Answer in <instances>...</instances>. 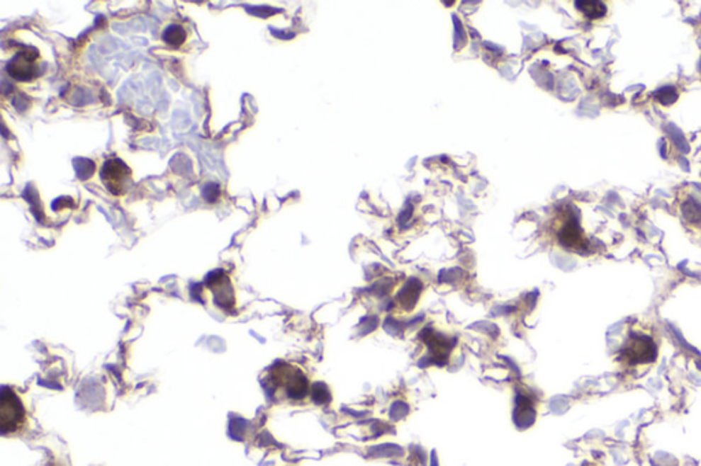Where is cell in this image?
Returning a JSON list of instances; mask_svg holds the SVG:
<instances>
[{
  "instance_id": "4",
  "label": "cell",
  "mask_w": 701,
  "mask_h": 466,
  "mask_svg": "<svg viewBox=\"0 0 701 466\" xmlns=\"http://www.w3.org/2000/svg\"><path fill=\"white\" fill-rule=\"evenodd\" d=\"M130 174V170L117 159L106 161L101 170V179L106 183L107 189L114 195H120L123 191V183Z\"/></svg>"
},
{
  "instance_id": "8",
  "label": "cell",
  "mask_w": 701,
  "mask_h": 466,
  "mask_svg": "<svg viewBox=\"0 0 701 466\" xmlns=\"http://www.w3.org/2000/svg\"><path fill=\"white\" fill-rule=\"evenodd\" d=\"M655 98L661 103V106L667 107V106L677 103V100L680 98V93H678L677 88H674V86H664L655 93Z\"/></svg>"
},
{
  "instance_id": "1",
  "label": "cell",
  "mask_w": 701,
  "mask_h": 466,
  "mask_svg": "<svg viewBox=\"0 0 701 466\" xmlns=\"http://www.w3.org/2000/svg\"><path fill=\"white\" fill-rule=\"evenodd\" d=\"M661 332L654 323L633 320L623 332L615 364L624 377H639L655 365L661 353Z\"/></svg>"
},
{
  "instance_id": "7",
  "label": "cell",
  "mask_w": 701,
  "mask_h": 466,
  "mask_svg": "<svg viewBox=\"0 0 701 466\" xmlns=\"http://www.w3.org/2000/svg\"><path fill=\"white\" fill-rule=\"evenodd\" d=\"M681 214L689 223H701V203L692 195H686L681 200Z\"/></svg>"
},
{
  "instance_id": "2",
  "label": "cell",
  "mask_w": 701,
  "mask_h": 466,
  "mask_svg": "<svg viewBox=\"0 0 701 466\" xmlns=\"http://www.w3.org/2000/svg\"><path fill=\"white\" fill-rule=\"evenodd\" d=\"M558 239L563 248L571 252L585 253L590 248V241L580 225L578 216L573 211L564 214V220L558 232Z\"/></svg>"
},
{
  "instance_id": "5",
  "label": "cell",
  "mask_w": 701,
  "mask_h": 466,
  "mask_svg": "<svg viewBox=\"0 0 701 466\" xmlns=\"http://www.w3.org/2000/svg\"><path fill=\"white\" fill-rule=\"evenodd\" d=\"M35 54L33 51H23L13 59L9 64L11 77L18 81H29L35 74Z\"/></svg>"
},
{
  "instance_id": "6",
  "label": "cell",
  "mask_w": 701,
  "mask_h": 466,
  "mask_svg": "<svg viewBox=\"0 0 701 466\" xmlns=\"http://www.w3.org/2000/svg\"><path fill=\"white\" fill-rule=\"evenodd\" d=\"M576 8L582 17L590 21H601L607 17L608 7L605 1H576Z\"/></svg>"
},
{
  "instance_id": "9",
  "label": "cell",
  "mask_w": 701,
  "mask_h": 466,
  "mask_svg": "<svg viewBox=\"0 0 701 466\" xmlns=\"http://www.w3.org/2000/svg\"><path fill=\"white\" fill-rule=\"evenodd\" d=\"M163 39L166 42L179 47L185 41V30L181 26L172 25L163 32Z\"/></svg>"
},
{
  "instance_id": "3",
  "label": "cell",
  "mask_w": 701,
  "mask_h": 466,
  "mask_svg": "<svg viewBox=\"0 0 701 466\" xmlns=\"http://www.w3.org/2000/svg\"><path fill=\"white\" fill-rule=\"evenodd\" d=\"M25 410L21 405L20 399L13 391L3 389L1 398V431L6 435L7 432H17L25 424Z\"/></svg>"
}]
</instances>
